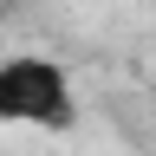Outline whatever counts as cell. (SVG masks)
<instances>
[{
    "instance_id": "1",
    "label": "cell",
    "mask_w": 156,
    "mask_h": 156,
    "mask_svg": "<svg viewBox=\"0 0 156 156\" xmlns=\"http://www.w3.org/2000/svg\"><path fill=\"white\" fill-rule=\"evenodd\" d=\"M0 124L7 130H46V136L78 130L72 72L46 52H7L0 58Z\"/></svg>"
}]
</instances>
